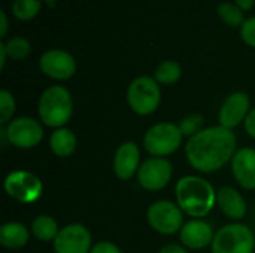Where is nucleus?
Here are the masks:
<instances>
[{"mask_svg":"<svg viewBox=\"0 0 255 253\" xmlns=\"http://www.w3.org/2000/svg\"><path fill=\"white\" fill-rule=\"evenodd\" d=\"M173 176V166L167 158L149 157L145 160L136 174L140 188L149 192L164 189Z\"/></svg>","mask_w":255,"mask_h":253,"instance_id":"nucleus-11","label":"nucleus"},{"mask_svg":"<svg viewBox=\"0 0 255 253\" xmlns=\"http://www.w3.org/2000/svg\"><path fill=\"white\" fill-rule=\"evenodd\" d=\"M185 213L170 200L154 201L146 210V221L149 227L161 236H173L181 233L184 227Z\"/></svg>","mask_w":255,"mask_h":253,"instance_id":"nucleus-8","label":"nucleus"},{"mask_svg":"<svg viewBox=\"0 0 255 253\" xmlns=\"http://www.w3.org/2000/svg\"><path fill=\"white\" fill-rule=\"evenodd\" d=\"M244 128H245V131H247V134L250 137L255 139V107L251 109L250 115L247 116V119L244 122Z\"/></svg>","mask_w":255,"mask_h":253,"instance_id":"nucleus-29","label":"nucleus"},{"mask_svg":"<svg viewBox=\"0 0 255 253\" xmlns=\"http://www.w3.org/2000/svg\"><path fill=\"white\" fill-rule=\"evenodd\" d=\"M31 231L21 222H6L0 227V245L6 249H21L30 240Z\"/></svg>","mask_w":255,"mask_h":253,"instance_id":"nucleus-18","label":"nucleus"},{"mask_svg":"<svg viewBox=\"0 0 255 253\" xmlns=\"http://www.w3.org/2000/svg\"><path fill=\"white\" fill-rule=\"evenodd\" d=\"M254 249V233L242 222H232L221 227L211 245L212 253H253Z\"/></svg>","mask_w":255,"mask_h":253,"instance_id":"nucleus-5","label":"nucleus"},{"mask_svg":"<svg viewBox=\"0 0 255 253\" xmlns=\"http://www.w3.org/2000/svg\"><path fill=\"white\" fill-rule=\"evenodd\" d=\"M188 164L199 173L209 174L221 170L238 151V137L233 130L223 125L206 127L185 143Z\"/></svg>","mask_w":255,"mask_h":253,"instance_id":"nucleus-1","label":"nucleus"},{"mask_svg":"<svg viewBox=\"0 0 255 253\" xmlns=\"http://www.w3.org/2000/svg\"><path fill=\"white\" fill-rule=\"evenodd\" d=\"M182 133L178 124L158 122L148 128L143 136V148L151 157L166 158L175 154L182 145Z\"/></svg>","mask_w":255,"mask_h":253,"instance_id":"nucleus-6","label":"nucleus"},{"mask_svg":"<svg viewBox=\"0 0 255 253\" xmlns=\"http://www.w3.org/2000/svg\"><path fill=\"white\" fill-rule=\"evenodd\" d=\"M152 76L160 85H175L182 78V67L175 60H164L155 67Z\"/></svg>","mask_w":255,"mask_h":253,"instance_id":"nucleus-21","label":"nucleus"},{"mask_svg":"<svg viewBox=\"0 0 255 253\" xmlns=\"http://www.w3.org/2000/svg\"><path fill=\"white\" fill-rule=\"evenodd\" d=\"M233 3L244 12H250L255 7V0H233Z\"/></svg>","mask_w":255,"mask_h":253,"instance_id":"nucleus-32","label":"nucleus"},{"mask_svg":"<svg viewBox=\"0 0 255 253\" xmlns=\"http://www.w3.org/2000/svg\"><path fill=\"white\" fill-rule=\"evenodd\" d=\"M142 166L140 148L136 142L121 143L114 155V174L120 180H130L134 177Z\"/></svg>","mask_w":255,"mask_h":253,"instance_id":"nucleus-14","label":"nucleus"},{"mask_svg":"<svg viewBox=\"0 0 255 253\" xmlns=\"http://www.w3.org/2000/svg\"><path fill=\"white\" fill-rule=\"evenodd\" d=\"M178 125H179L182 136L187 139H191L196 134H199L202 130H205V116L200 113H191V115L184 116Z\"/></svg>","mask_w":255,"mask_h":253,"instance_id":"nucleus-25","label":"nucleus"},{"mask_svg":"<svg viewBox=\"0 0 255 253\" xmlns=\"http://www.w3.org/2000/svg\"><path fill=\"white\" fill-rule=\"evenodd\" d=\"M16 110V101L10 91L1 89L0 91V125H7L15 115Z\"/></svg>","mask_w":255,"mask_h":253,"instance_id":"nucleus-26","label":"nucleus"},{"mask_svg":"<svg viewBox=\"0 0 255 253\" xmlns=\"http://www.w3.org/2000/svg\"><path fill=\"white\" fill-rule=\"evenodd\" d=\"M217 15L226 25L235 28H241V25L247 19L245 12L241 7H238L233 1H221L217 6Z\"/></svg>","mask_w":255,"mask_h":253,"instance_id":"nucleus-23","label":"nucleus"},{"mask_svg":"<svg viewBox=\"0 0 255 253\" xmlns=\"http://www.w3.org/2000/svg\"><path fill=\"white\" fill-rule=\"evenodd\" d=\"M93 246L90 230L78 222L63 227L52 242L55 253H90Z\"/></svg>","mask_w":255,"mask_h":253,"instance_id":"nucleus-12","label":"nucleus"},{"mask_svg":"<svg viewBox=\"0 0 255 253\" xmlns=\"http://www.w3.org/2000/svg\"><path fill=\"white\" fill-rule=\"evenodd\" d=\"M60 227L55 218L49 216V215H39L31 221L30 225V231L31 234L36 237V240L42 242V243H49L54 242L55 237L60 233Z\"/></svg>","mask_w":255,"mask_h":253,"instance_id":"nucleus-20","label":"nucleus"},{"mask_svg":"<svg viewBox=\"0 0 255 253\" xmlns=\"http://www.w3.org/2000/svg\"><path fill=\"white\" fill-rule=\"evenodd\" d=\"M42 0H13L10 4V13L16 21L30 22L42 10Z\"/></svg>","mask_w":255,"mask_h":253,"instance_id":"nucleus-22","label":"nucleus"},{"mask_svg":"<svg viewBox=\"0 0 255 253\" xmlns=\"http://www.w3.org/2000/svg\"><path fill=\"white\" fill-rule=\"evenodd\" d=\"M239 36L247 46L255 49V15H251L245 19V22L239 28Z\"/></svg>","mask_w":255,"mask_h":253,"instance_id":"nucleus-27","label":"nucleus"},{"mask_svg":"<svg viewBox=\"0 0 255 253\" xmlns=\"http://www.w3.org/2000/svg\"><path fill=\"white\" fill-rule=\"evenodd\" d=\"M9 57H7V52H6V48H4V43H3V40L0 42V70H3L4 69V66H6V60H7Z\"/></svg>","mask_w":255,"mask_h":253,"instance_id":"nucleus-33","label":"nucleus"},{"mask_svg":"<svg viewBox=\"0 0 255 253\" xmlns=\"http://www.w3.org/2000/svg\"><path fill=\"white\" fill-rule=\"evenodd\" d=\"M158 253H190L188 249L184 245H178V243H169L166 246H163Z\"/></svg>","mask_w":255,"mask_h":253,"instance_id":"nucleus-31","label":"nucleus"},{"mask_svg":"<svg viewBox=\"0 0 255 253\" xmlns=\"http://www.w3.org/2000/svg\"><path fill=\"white\" fill-rule=\"evenodd\" d=\"M43 136L42 124L31 116L13 118L7 125L1 127V137L16 149H33L40 145Z\"/></svg>","mask_w":255,"mask_h":253,"instance_id":"nucleus-7","label":"nucleus"},{"mask_svg":"<svg viewBox=\"0 0 255 253\" xmlns=\"http://www.w3.org/2000/svg\"><path fill=\"white\" fill-rule=\"evenodd\" d=\"M215 237V231L209 222L205 219H191L184 224L179 240L181 243L191 251H202L212 245Z\"/></svg>","mask_w":255,"mask_h":253,"instance_id":"nucleus-15","label":"nucleus"},{"mask_svg":"<svg viewBox=\"0 0 255 253\" xmlns=\"http://www.w3.org/2000/svg\"><path fill=\"white\" fill-rule=\"evenodd\" d=\"M7 57L13 61H22L31 54V43L24 36H12L3 40Z\"/></svg>","mask_w":255,"mask_h":253,"instance_id":"nucleus-24","label":"nucleus"},{"mask_svg":"<svg viewBox=\"0 0 255 253\" xmlns=\"http://www.w3.org/2000/svg\"><path fill=\"white\" fill-rule=\"evenodd\" d=\"M126 100L131 112L139 116H149L161 103L160 84L149 75L136 76L127 86Z\"/></svg>","mask_w":255,"mask_h":253,"instance_id":"nucleus-4","label":"nucleus"},{"mask_svg":"<svg viewBox=\"0 0 255 253\" xmlns=\"http://www.w3.org/2000/svg\"><path fill=\"white\" fill-rule=\"evenodd\" d=\"M217 206L229 219L235 222H241L248 213V206L244 195L233 186H221L217 189Z\"/></svg>","mask_w":255,"mask_h":253,"instance_id":"nucleus-17","label":"nucleus"},{"mask_svg":"<svg viewBox=\"0 0 255 253\" xmlns=\"http://www.w3.org/2000/svg\"><path fill=\"white\" fill-rule=\"evenodd\" d=\"M4 192L21 204L36 203L43 194V182L39 176L27 170H13L3 182Z\"/></svg>","mask_w":255,"mask_h":253,"instance_id":"nucleus-9","label":"nucleus"},{"mask_svg":"<svg viewBox=\"0 0 255 253\" xmlns=\"http://www.w3.org/2000/svg\"><path fill=\"white\" fill-rule=\"evenodd\" d=\"M251 112V98L245 91L232 92L221 104L218 112L220 125L229 130H235L245 122Z\"/></svg>","mask_w":255,"mask_h":253,"instance_id":"nucleus-13","label":"nucleus"},{"mask_svg":"<svg viewBox=\"0 0 255 253\" xmlns=\"http://www.w3.org/2000/svg\"><path fill=\"white\" fill-rule=\"evenodd\" d=\"M90 253H123V252H121V249H120L115 243L108 242V240H102V242H97V243L93 246V249H91V252Z\"/></svg>","mask_w":255,"mask_h":253,"instance_id":"nucleus-28","label":"nucleus"},{"mask_svg":"<svg viewBox=\"0 0 255 253\" xmlns=\"http://www.w3.org/2000/svg\"><path fill=\"white\" fill-rule=\"evenodd\" d=\"M78 63L72 52L60 48H52L40 54L39 70L55 82H66L76 73Z\"/></svg>","mask_w":255,"mask_h":253,"instance_id":"nucleus-10","label":"nucleus"},{"mask_svg":"<svg viewBox=\"0 0 255 253\" xmlns=\"http://www.w3.org/2000/svg\"><path fill=\"white\" fill-rule=\"evenodd\" d=\"M232 173L238 185L247 191L255 189V149L239 148L230 163Z\"/></svg>","mask_w":255,"mask_h":253,"instance_id":"nucleus-16","label":"nucleus"},{"mask_svg":"<svg viewBox=\"0 0 255 253\" xmlns=\"http://www.w3.org/2000/svg\"><path fill=\"white\" fill-rule=\"evenodd\" d=\"M176 204L191 219H205L217 204V191L202 176L188 174L175 185Z\"/></svg>","mask_w":255,"mask_h":253,"instance_id":"nucleus-2","label":"nucleus"},{"mask_svg":"<svg viewBox=\"0 0 255 253\" xmlns=\"http://www.w3.org/2000/svg\"><path fill=\"white\" fill-rule=\"evenodd\" d=\"M76 146H78V139L70 128L66 127L57 128L49 136V148L55 157L60 158L72 157L73 152L76 151Z\"/></svg>","mask_w":255,"mask_h":253,"instance_id":"nucleus-19","label":"nucleus"},{"mask_svg":"<svg viewBox=\"0 0 255 253\" xmlns=\"http://www.w3.org/2000/svg\"><path fill=\"white\" fill-rule=\"evenodd\" d=\"M7 31H9V16L6 13L4 9L0 10V37L1 40H4V37L7 36Z\"/></svg>","mask_w":255,"mask_h":253,"instance_id":"nucleus-30","label":"nucleus"},{"mask_svg":"<svg viewBox=\"0 0 255 253\" xmlns=\"http://www.w3.org/2000/svg\"><path fill=\"white\" fill-rule=\"evenodd\" d=\"M39 121L49 128H63L73 116V97L64 85L45 88L37 101Z\"/></svg>","mask_w":255,"mask_h":253,"instance_id":"nucleus-3","label":"nucleus"},{"mask_svg":"<svg viewBox=\"0 0 255 253\" xmlns=\"http://www.w3.org/2000/svg\"><path fill=\"white\" fill-rule=\"evenodd\" d=\"M42 1H43V3H46L48 6H54V4H55L57 1H60V0H42Z\"/></svg>","mask_w":255,"mask_h":253,"instance_id":"nucleus-34","label":"nucleus"}]
</instances>
